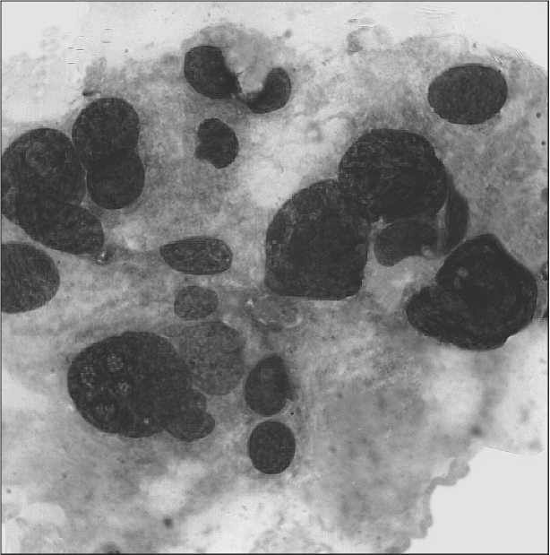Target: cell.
<instances>
[{
    "mask_svg": "<svg viewBox=\"0 0 550 555\" xmlns=\"http://www.w3.org/2000/svg\"><path fill=\"white\" fill-rule=\"evenodd\" d=\"M248 453L254 468L265 474L284 472L292 463L296 440L285 424L268 421L258 424L248 440Z\"/></svg>",
    "mask_w": 550,
    "mask_h": 555,
    "instance_id": "cell-16",
    "label": "cell"
},
{
    "mask_svg": "<svg viewBox=\"0 0 550 555\" xmlns=\"http://www.w3.org/2000/svg\"><path fill=\"white\" fill-rule=\"evenodd\" d=\"M184 74L195 91L210 99L229 98L238 90L236 74L228 67L222 51L213 46H197L187 51Z\"/></svg>",
    "mask_w": 550,
    "mask_h": 555,
    "instance_id": "cell-14",
    "label": "cell"
},
{
    "mask_svg": "<svg viewBox=\"0 0 550 555\" xmlns=\"http://www.w3.org/2000/svg\"><path fill=\"white\" fill-rule=\"evenodd\" d=\"M2 206L8 220L49 248L90 255L104 245L101 222L80 204L46 195L2 192Z\"/></svg>",
    "mask_w": 550,
    "mask_h": 555,
    "instance_id": "cell-6",
    "label": "cell"
},
{
    "mask_svg": "<svg viewBox=\"0 0 550 555\" xmlns=\"http://www.w3.org/2000/svg\"><path fill=\"white\" fill-rule=\"evenodd\" d=\"M245 348V339L236 328L209 322L187 335L181 356L199 390L223 395L234 390L244 376Z\"/></svg>",
    "mask_w": 550,
    "mask_h": 555,
    "instance_id": "cell-9",
    "label": "cell"
},
{
    "mask_svg": "<svg viewBox=\"0 0 550 555\" xmlns=\"http://www.w3.org/2000/svg\"><path fill=\"white\" fill-rule=\"evenodd\" d=\"M140 134L133 107L116 97L95 100L76 117L72 141L85 168L116 153L134 150Z\"/></svg>",
    "mask_w": 550,
    "mask_h": 555,
    "instance_id": "cell-10",
    "label": "cell"
},
{
    "mask_svg": "<svg viewBox=\"0 0 550 555\" xmlns=\"http://www.w3.org/2000/svg\"><path fill=\"white\" fill-rule=\"evenodd\" d=\"M373 225L335 179L312 184L277 212L265 238L264 281L276 294L342 300L361 289Z\"/></svg>",
    "mask_w": 550,
    "mask_h": 555,
    "instance_id": "cell-3",
    "label": "cell"
},
{
    "mask_svg": "<svg viewBox=\"0 0 550 555\" xmlns=\"http://www.w3.org/2000/svg\"><path fill=\"white\" fill-rule=\"evenodd\" d=\"M197 141V158L219 169L231 165L238 154L239 143L236 133L219 118H207L200 124Z\"/></svg>",
    "mask_w": 550,
    "mask_h": 555,
    "instance_id": "cell-17",
    "label": "cell"
},
{
    "mask_svg": "<svg viewBox=\"0 0 550 555\" xmlns=\"http://www.w3.org/2000/svg\"><path fill=\"white\" fill-rule=\"evenodd\" d=\"M290 391L287 366L278 355L261 360L250 371L245 384V399L257 414L271 416L286 405Z\"/></svg>",
    "mask_w": 550,
    "mask_h": 555,
    "instance_id": "cell-15",
    "label": "cell"
},
{
    "mask_svg": "<svg viewBox=\"0 0 550 555\" xmlns=\"http://www.w3.org/2000/svg\"><path fill=\"white\" fill-rule=\"evenodd\" d=\"M2 192L46 195L80 204L87 192L86 170L73 141L50 127L21 134L3 153Z\"/></svg>",
    "mask_w": 550,
    "mask_h": 555,
    "instance_id": "cell-5",
    "label": "cell"
},
{
    "mask_svg": "<svg viewBox=\"0 0 550 555\" xmlns=\"http://www.w3.org/2000/svg\"><path fill=\"white\" fill-rule=\"evenodd\" d=\"M85 170L90 197L105 209L117 210L132 204L144 187V166L134 150L111 155Z\"/></svg>",
    "mask_w": 550,
    "mask_h": 555,
    "instance_id": "cell-12",
    "label": "cell"
},
{
    "mask_svg": "<svg viewBox=\"0 0 550 555\" xmlns=\"http://www.w3.org/2000/svg\"><path fill=\"white\" fill-rule=\"evenodd\" d=\"M160 255L172 269L190 275H215L231 266L233 253L222 240L206 236L190 237L165 244Z\"/></svg>",
    "mask_w": 550,
    "mask_h": 555,
    "instance_id": "cell-13",
    "label": "cell"
},
{
    "mask_svg": "<svg viewBox=\"0 0 550 555\" xmlns=\"http://www.w3.org/2000/svg\"><path fill=\"white\" fill-rule=\"evenodd\" d=\"M533 273L491 233L464 239L408 299L418 334L468 351H488L525 330L537 311Z\"/></svg>",
    "mask_w": 550,
    "mask_h": 555,
    "instance_id": "cell-1",
    "label": "cell"
},
{
    "mask_svg": "<svg viewBox=\"0 0 550 555\" xmlns=\"http://www.w3.org/2000/svg\"><path fill=\"white\" fill-rule=\"evenodd\" d=\"M337 181L372 225L381 227L434 217L451 195L434 146L402 129L376 128L359 136L341 158Z\"/></svg>",
    "mask_w": 550,
    "mask_h": 555,
    "instance_id": "cell-4",
    "label": "cell"
},
{
    "mask_svg": "<svg viewBox=\"0 0 550 555\" xmlns=\"http://www.w3.org/2000/svg\"><path fill=\"white\" fill-rule=\"evenodd\" d=\"M291 93V82L287 72L276 67L271 69L262 90L245 98V104L254 114H267L283 108Z\"/></svg>",
    "mask_w": 550,
    "mask_h": 555,
    "instance_id": "cell-18",
    "label": "cell"
},
{
    "mask_svg": "<svg viewBox=\"0 0 550 555\" xmlns=\"http://www.w3.org/2000/svg\"><path fill=\"white\" fill-rule=\"evenodd\" d=\"M508 86L497 69L479 64L451 67L436 76L427 100L443 119L459 125H477L494 117L504 106Z\"/></svg>",
    "mask_w": 550,
    "mask_h": 555,
    "instance_id": "cell-8",
    "label": "cell"
},
{
    "mask_svg": "<svg viewBox=\"0 0 550 555\" xmlns=\"http://www.w3.org/2000/svg\"><path fill=\"white\" fill-rule=\"evenodd\" d=\"M66 385L88 423L125 438L159 434L207 408L181 354L149 332H125L86 347L71 362Z\"/></svg>",
    "mask_w": 550,
    "mask_h": 555,
    "instance_id": "cell-2",
    "label": "cell"
},
{
    "mask_svg": "<svg viewBox=\"0 0 550 555\" xmlns=\"http://www.w3.org/2000/svg\"><path fill=\"white\" fill-rule=\"evenodd\" d=\"M468 222L467 205L451 195L443 210L434 217L381 227L373 242L374 257L386 267L410 257H445L464 240Z\"/></svg>",
    "mask_w": 550,
    "mask_h": 555,
    "instance_id": "cell-7",
    "label": "cell"
},
{
    "mask_svg": "<svg viewBox=\"0 0 550 555\" xmlns=\"http://www.w3.org/2000/svg\"><path fill=\"white\" fill-rule=\"evenodd\" d=\"M219 306V298L211 289L189 285L181 289L175 297L174 312L189 321L201 320L211 316Z\"/></svg>",
    "mask_w": 550,
    "mask_h": 555,
    "instance_id": "cell-19",
    "label": "cell"
},
{
    "mask_svg": "<svg viewBox=\"0 0 550 555\" xmlns=\"http://www.w3.org/2000/svg\"><path fill=\"white\" fill-rule=\"evenodd\" d=\"M59 286L58 269L47 253L27 243L2 245V312L38 309L55 297Z\"/></svg>",
    "mask_w": 550,
    "mask_h": 555,
    "instance_id": "cell-11",
    "label": "cell"
}]
</instances>
